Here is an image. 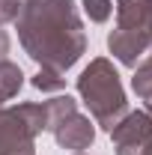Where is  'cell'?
I'll return each instance as SVG.
<instances>
[{"mask_svg":"<svg viewBox=\"0 0 152 155\" xmlns=\"http://www.w3.org/2000/svg\"><path fill=\"white\" fill-rule=\"evenodd\" d=\"M27 54L45 69L63 72L84 54V33L72 0H30L18 12Z\"/></svg>","mask_w":152,"mask_h":155,"instance_id":"6da1fadb","label":"cell"},{"mask_svg":"<svg viewBox=\"0 0 152 155\" xmlns=\"http://www.w3.org/2000/svg\"><path fill=\"white\" fill-rule=\"evenodd\" d=\"M78 90L87 101L90 114L104 128H114L119 122V114L125 110V96L119 87V75L107 60H93L90 69H84V75L78 78Z\"/></svg>","mask_w":152,"mask_h":155,"instance_id":"7a4b0ae2","label":"cell"},{"mask_svg":"<svg viewBox=\"0 0 152 155\" xmlns=\"http://www.w3.org/2000/svg\"><path fill=\"white\" fill-rule=\"evenodd\" d=\"M48 128L45 104H21L0 110V155H30L36 131Z\"/></svg>","mask_w":152,"mask_h":155,"instance_id":"3957f363","label":"cell"},{"mask_svg":"<svg viewBox=\"0 0 152 155\" xmlns=\"http://www.w3.org/2000/svg\"><path fill=\"white\" fill-rule=\"evenodd\" d=\"M116 140V152L119 155H140L152 143V116L149 114H128L122 122H116L111 128Z\"/></svg>","mask_w":152,"mask_h":155,"instance_id":"277c9868","label":"cell"},{"mask_svg":"<svg viewBox=\"0 0 152 155\" xmlns=\"http://www.w3.org/2000/svg\"><path fill=\"white\" fill-rule=\"evenodd\" d=\"M54 134L66 149H84V146L93 143V125H90V119H84L75 110V114H69L66 119H60L54 125Z\"/></svg>","mask_w":152,"mask_h":155,"instance_id":"5b68a950","label":"cell"},{"mask_svg":"<svg viewBox=\"0 0 152 155\" xmlns=\"http://www.w3.org/2000/svg\"><path fill=\"white\" fill-rule=\"evenodd\" d=\"M107 45H111V51H114L125 66H134V63L140 60V54L146 51L149 36L140 33V30H119V27H116L114 33L107 36Z\"/></svg>","mask_w":152,"mask_h":155,"instance_id":"8992f818","label":"cell"},{"mask_svg":"<svg viewBox=\"0 0 152 155\" xmlns=\"http://www.w3.org/2000/svg\"><path fill=\"white\" fill-rule=\"evenodd\" d=\"M21 69L18 66H12V63H6V60H0V101H6V98H12L18 93L21 87Z\"/></svg>","mask_w":152,"mask_h":155,"instance_id":"52a82bcc","label":"cell"},{"mask_svg":"<svg viewBox=\"0 0 152 155\" xmlns=\"http://www.w3.org/2000/svg\"><path fill=\"white\" fill-rule=\"evenodd\" d=\"M134 90L146 98V101H152V60L137 69V75H134Z\"/></svg>","mask_w":152,"mask_h":155,"instance_id":"ba28073f","label":"cell"},{"mask_svg":"<svg viewBox=\"0 0 152 155\" xmlns=\"http://www.w3.org/2000/svg\"><path fill=\"white\" fill-rule=\"evenodd\" d=\"M84 6H87V15L93 21H107L111 12H114V3L111 0H84Z\"/></svg>","mask_w":152,"mask_h":155,"instance_id":"9c48e42d","label":"cell"},{"mask_svg":"<svg viewBox=\"0 0 152 155\" xmlns=\"http://www.w3.org/2000/svg\"><path fill=\"white\" fill-rule=\"evenodd\" d=\"M33 84H36L39 90H60V87H63V78H60V72H54V69H48L45 75L39 72Z\"/></svg>","mask_w":152,"mask_h":155,"instance_id":"30bf717a","label":"cell"},{"mask_svg":"<svg viewBox=\"0 0 152 155\" xmlns=\"http://www.w3.org/2000/svg\"><path fill=\"white\" fill-rule=\"evenodd\" d=\"M18 6H21L18 0H0V24L9 18H18V12H21Z\"/></svg>","mask_w":152,"mask_h":155,"instance_id":"8fae6325","label":"cell"},{"mask_svg":"<svg viewBox=\"0 0 152 155\" xmlns=\"http://www.w3.org/2000/svg\"><path fill=\"white\" fill-rule=\"evenodd\" d=\"M6 51H9V39H6V33H3V30H0V57H3Z\"/></svg>","mask_w":152,"mask_h":155,"instance_id":"7c38bea8","label":"cell"},{"mask_svg":"<svg viewBox=\"0 0 152 155\" xmlns=\"http://www.w3.org/2000/svg\"><path fill=\"white\" fill-rule=\"evenodd\" d=\"M146 33H149V42H152V12H149V21H146Z\"/></svg>","mask_w":152,"mask_h":155,"instance_id":"4fadbf2b","label":"cell"},{"mask_svg":"<svg viewBox=\"0 0 152 155\" xmlns=\"http://www.w3.org/2000/svg\"><path fill=\"white\" fill-rule=\"evenodd\" d=\"M140 155H152V143H149V146H146V149H143Z\"/></svg>","mask_w":152,"mask_h":155,"instance_id":"5bb4252c","label":"cell"}]
</instances>
